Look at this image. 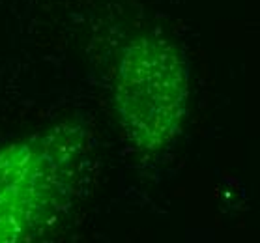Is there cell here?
<instances>
[{"mask_svg": "<svg viewBox=\"0 0 260 243\" xmlns=\"http://www.w3.org/2000/svg\"><path fill=\"white\" fill-rule=\"evenodd\" d=\"M84 131L62 125L0 148V243L40 236L70 204Z\"/></svg>", "mask_w": 260, "mask_h": 243, "instance_id": "obj_1", "label": "cell"}, {"mask_svg": "<svg viewBox=\"0 0 260 243\" xmlns=\"http://www.w3.org/2000/svg\"><path fill=\"white\" fill-rule=\"evenodd\" d=\"M113 103L141 154L169 148L182 133L189 103V65L182 51L154 34L129 40L116 67Z\"/></svg>", "mask_w": 260, "mask_h": 243, "instance_id": "obj_2", "label": "cell"}]
</instances>
